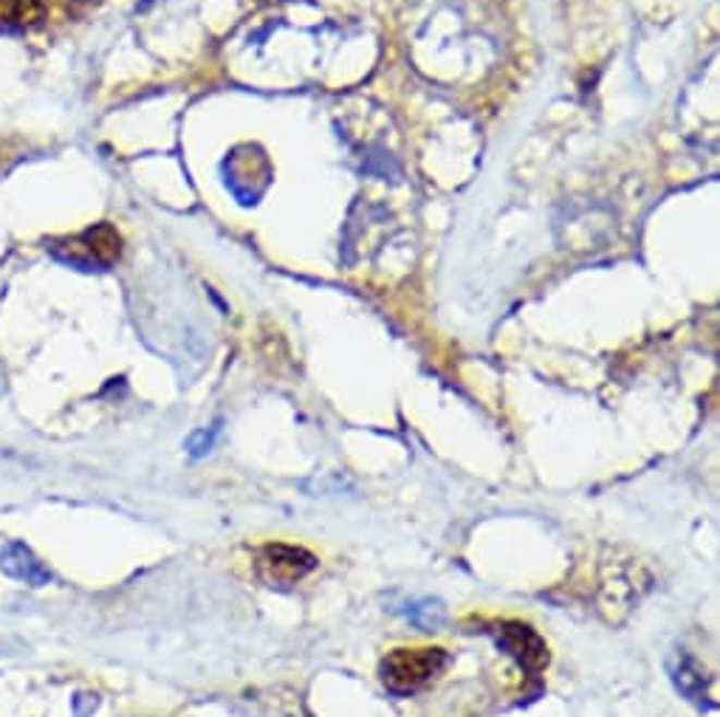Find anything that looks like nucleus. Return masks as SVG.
Instances as JSON below:
<instances>
[{"label":"nucleus","instance_id":"obj_1","mask_svg":"<svg viewBox=\"0 0 720 717\" xmlns=\"http://www.w3.org/2000/svg\"><path fill=\"white\" fill-rule=\"evenodd\" d=\"M450 664V656L438 647L422 649H393L379 667L381 683L393 695H413L436 681Z\"/></svg>","mask_w":720,"mask_h":717},{"label":"nucleus","instance_id":"obj_2","mask_svg":"<svg viewBox=\"0 0 720 717\" xmlns=\"http://www.w3.org/2000/svg\"><path fill=\"white\" fill-rule=\"evenodd\" d=\"M317 557L308 548L289 543H269L257 551V573L271 587H291L317 568Z\"/></svg>","mask_w":720,"mask_h":717},{"label":"nucleus","instance_id":"obj_3","mask_svg":"<svg viewBox=\"0 0 720 717\" xmlns=\"http://www.w3.org/2000/svg\"><path fill=\"white\" fill-rule=\"evenodd\" d=\"M495 642L528 672H540V669L548 667L546 642H542L537 630H532L523 621H500L495 628Z\"/></svg>","mask_w":720,"mask_h":717},{"label":"nucleus","instance_id":"obj_4","mask_svg":"<svg viewBox=\"0 0 720 717\" xmlns=\"http://www.w3.org/2000/svg\"><path fill=\"white\" fill-rule=\"evenodd\" d=\"M122 252V238L111 223H99L80 238L69 241V260L94 263V266H111Z\"/></svg>","mask_w":720,"mask_h":717},{"label":"nucleus","instance_id":"obj_5","mask_svg":"<svg viewBox=\"0 0 720 717\" xmlns=\"http://www.w3.org/2000/svg\"><path fill=\"white\" fill-rule=\"evenodd\" d=\"M670 676L672 683H675V690H679L686 701H693V704L700 706V709H712L715 704L709 701L707 676H704V669L698 667V661H695L693 656L679 653V656L672 658Z\"/></svg>","mask_w":720,"mask_h":717},{"label":"nucleus","instance_id":"obj_6","mask_svg":"<svg viewBox=\"0 0 720 717\" xmlns=\"http://www.w3.org/2000/svg\"><path fill=\"white\" fill-rule=\"evenodd\" d=\"M399 613H402L404 619L413 624V628L427 630V633H432V630H441L443 621H447V607H443V601H438V599L407 601Z\"/></svg>","mask_w":720,"mask_h":717},{"label":"nucleus","instance_id":"obj_7","mask_svg":"<svg viewBox=\"0 0 720 717\" xmlns=\"http://www.w3.org/2000/svg\"><path fill=\"white\" fill-rule=\"evenodd\" d=\"M40 17L37 0H0V28H21Z\"/></svg>","mask_w":720,"mask_h":717},{"label":"nucleus","instance_id":"obj_8","mask_svg":"<svg viewBox=\"0 0 720 717\" xmlns=\"http://www.w3.org/2000/svg\"><path fill=\"white\" fill-rule=\"evenodd\" d=\"M216 435H218V427H212L207 433V429H202V433H195L193 438H190V452H193L195 458L198 455H204V452H209V449H212V441H216Z\"/></svg>","mask_w":720,"mask_h":717}]
</instances>
